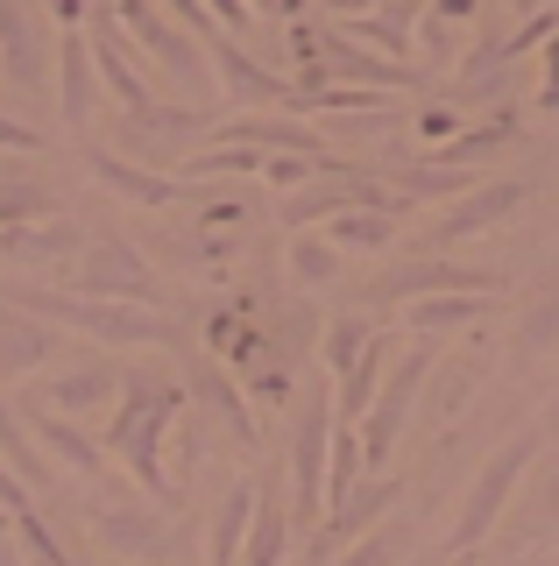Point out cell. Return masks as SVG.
Instances as JSON below:
<instances>
[{"label": "cell", "mask_w": 559, "mask_h": 566, "mask_svg": "<svg viewBox=\"0 0 559 566\" xmlns=\"http://www.w3.org/2000/svg\"><path fill=\"white\" fill-rule=\"evenodd\" d=\"M546 531H552V538H559V489L546 495Z\"/></svg>", "instance_id": "obj_47"}, {"label": "cell", "mask_w": 559, "mask_h": 566, "mask_svg": "<svg viewBox=\"0 0 559 566\" xmlns=\"http://www.w3.org/2000/svg\"><path fill=\"white\" fill-rule=\"evenodd\" d=\"M22 403H43V411H64V418H107L120 403V368L114 361H78L64 368V376H43L36 389H29Z\"/></svg>", "instance_id": "obj_13"}, {"label": "cell", "mask_w": 559, "mask_h": 566, "mask_svg": "<svg viewBox=\"0 0 559 566\" xmlns=\"http://www.w3.org/2000/svg\"><path fill=\"white\" fill-rule=\"evenodd\" d=\"M397 312H404V333H453V326H475V318L496 312V291H432Z\"/></svg>", "instance_id": "obj_25"}, {"label": "cell", "mask_w": 559, "mask_h": 566, "mask_svg": "<svg viewBox=\"0 0 559 566\" xmlns=\"http://www.w3.org/2000/svg\"><path fill=\"white\" fill-rule=\"evenodd\" d=\"M0 149H22V156H29V149H43V135H36V128H29V120H14V114H0Z\"/></svg>", "instance_id": "obj_41"}, {"label": "cell", "mask_w": 559, "mask_h": 566, "mask_svg": "<svg viewBox=\"0 0 559 566\" xmlns=\"http://www.w3.org/2000/svg\"><path fill=\"white\" fill-rule=\"evenodd\" d=\"M510 8H524V14H531V8H546V0H510Z\"/></svg>", "instance_id": "obj_48"}, {"label": "cell", "mask_w": 559, "mask_h": 566, "mask_svg": "<svg viewBox=\"0 0 559 566\" xmlns=\"http://www.w3.org/2000/svg\"><path fill=\"white\" fill-rule=\"evenodd\" d=\"M284 553H291V517H284V503H276V489H262L249 545H241V566H284Z\"/></svg>", "instance_id": "obj_31"}, {"label": "cell", "mask_w": 559, "mask_h": 566, "mask_svg": "<svg viewBox=\"0 0 559 566\" xmlns=\"http://www.w3.org/2000/svg\"><path fill=\"white\" fill-rule=\"evenodd\" d=\"M524 199H531L524 177H482V185H467L461 199H446L440 220H432V255H446L453 241H475V234H488V227H503Z\"/></svg>", "instance_id": "obj_9"}, {"label": "cell", "mask_w": 559, "mask_h": 566, "mask_svg": "<svg viewBox=\"0 0 559 566\" xmlns=\"http://www.w3.org/2000/svg\"><path fill=\"white\" fill-rule=\"evenodd\" d=\"M461 128H467V120L453 114V99H446V106H425V114H418V135H425L432 149H440V142H453V135H461Z\"/></svg>", "instance_id": "obj_39"}, {"label": "cell", "mask_w": 559, "mask_h": 566, "mask_svg": "<svg viewBox=\"0 0 559 566\" xmlns=\"http://www.w3.org/2000/svg\"><path fill=\"white\" fill-rule=\"evenodd\" d=\"M517 347H524V354H546V347H559V291H546L531 312H524Z\"/></svg>", "instance_id": "obj_35"}, {"label": "cell", "mask_w": 559, "mask_h": 566, "mask_svg": "<svg viewBox=\"0 0 559 566\" xmlns=\"http://www.w3.org/2000/svg\"><path fill=\"white\" fill-rule=\"evenodd\" d=\"M99 99V57H93V29H64L57 35V120L85 128Z\"/></svg>", "instance_id": "obj_18"}, {"label": "cell", "mask_w": 559, "mask_h": 566, "mask_svg": "<svg viewBox=\"0 0 559 566\" xmlns=\"http://www.w3.org/2000/svg\"><path fill=\"white\" fill-rule=\"evenodd\" d=\"M255 503H262V489H255V482H234V489L220 495L213 524H205V566H241V545H249Z\"/></svg>", "instance_id": "obj_24"}, {"label": "cell", "mask_w": 559, "mask_h": 566, "mask_svg": "<svg viewBox=\"0 0 559 566\" xmlns=\"http://www.w3.org/2000/svg\"><path fill=\"white\" fill-rule=\"evenodd\" d=\"M538 106L559 114V35H546V50H538Z\"/></svg>", "instance_id": "obj_38"}, {"label": "cell", "mask_w": 559, "mask_h": 566, "mask_svg": "<svg viewBox=\"0 0 559 566\" xmlns=\"http://www.w3.org/2000/svg\"><path fill=\"white\" fill-rule=\"evenodd\" d=\"M184 389L226 424V432H234V447H249V453H255V439H262V432H255V411H249V389L226 376L213 354H191V361H184Z\"/></svg>", "instance_id": "obj_17"}, {"label": "cell", "mask_w": 559, "mask_h": 566, "mask_svg": "<svg viewBox=\"0 0 559 566\" xmlns=\"http://www.w3.org/2000/svg\"><path fill=\"white\" fill-rule=\"evenodd\" d=\"M213 64H220V93L234 99V106H284L291 99V85H284V71H270V64H255L249 50L234 43V35H213Z\"/></svg>", "instance_id": "obj_20"}, {"label": "cell", "mask_w": 559, "mask_h": 566, "mask_svg": "<svg viewBox=\"0 0 559 566\" xmlns=\"http://www.w3.org/2000/svg\"><path fill=\"white\" fill-rule=\"evenodd\" d=\"M93 538L114 559H170L178 553V524L164 510H93Z\"/></svg>", "instance_id": "obj_16"}, {"label": "cell", "mask_w": 559, "mask_h": 566, "mask_svg": "<svg viewBox=\"0 0 559 566\" xmlns=\"http://www.w3.org/2000/svg\"><path fill=\"white\" fill-rule=\"evenodd\" d=\"M446 566H475V559H467V553H453V559H446Z\"/></svg>", "instance_id": "obj_49"}, {"label": "cell", "mask_w": 559, "mask_h": 566, "mask_svg": "<svg viewBox=\"0 0 559 566\" xmlns=\"http://www.w3.org/2000/svg\"><path fill=\"white\" fill-rule=\"evenodd\" d=\"M347 35H355V43H369V50H382V57H397V64H411V43H418V8L411 0H382L376 14H355V22H347Z\"/></svg>", "instance_id": "obj_27"}, {"label": "cell", "mask_w": 559, "mask_h": 566, "mask_svg": "<svg viewBox=\"0 0 559 566\" xmlns=\"http://www.w3.org/2000/svg\"><path fill=\"white\" fill-rule=\"evenodd\" d=\"M57 199H50V185L36 177H0V227H29V220H50Z\"/></svg>", "instance_id": "obj_33"}, {"label": "cell", "mask_w": 559, "mask_h": 566, "mask_svg": "<svg viewBox=\"0 0 559 566\" xmlns=\"http://www.w3.org/2000/svg\"><path fill=\"white\" fill-rule=\"evenodd\" d=\"M334 566H404V531H369V538L347 545Z\"/></svg>", "instance_id": "obj_37"}, {"label": "cell", "mask_w": 559, "mask_h": 566, "mask_svg": "<svg viewBox=\"0 0 559 566\" xmlns=\"http://www.w3.org/2000/svg\"><path fill=\"white\" fill-rule=\"evenodd\" d=\"M432 291H503V276H496V270H482V262L411 255V262H397V270H382V276L369 283V297H376L382 312L411 305V297H432Z\"/></svg>", "instance_id": "obj_10"}, {"label": "cell", "mask_w": 559, "mask_h": 566, "mask_svg": "<svg viewBox=\"0 0 559 566\" xmlns=\"http://www.w3.org/2000/svg\"><path fill=\"white\" fill-rule=\"evenodd\" d=\"M64 270H72V291H85V297H135V305H156L149 255L135 241H120V234H93Z\"/></svg>", "instance_id": "obj_6"}, {"label": "cell", "mask_w": 559, "mask_h": 566, "mask_svg": "<svg viewBox=\"0 0 559 566\" xmlns=\"http://www.w3.org/2000/svg\"><path fill=\"white\" fill-rule=\"evenodd\" d=\"M312 78L376 85V93H418V85H425V71L382 57V50H369V43H355L347 29H319V64H312Z\"/></svg>", "instance_id": "obj_11"}, {"label": "cell", "mask_w": 559, "mask_h": 566, "mask_svg": "<svg viewBox=\"0 0 559 566\" xmlns=\"http://www.w3.org/2000/svg\"><path fill=\"white\" fill-rule=\"evenodd\" d=\"M0 85L50 106V29L36 0H0Z\"/></svg>", "instance_id": "obj_5"}, {"label": "cell", "mask_w": 559, "mask_h": 566, "mask_svg": "<svg viewBox=\"0 0 559 566\" xmlns=\"http://www.w3.org/2000/svg\"><path fill=\"white\" fill-rule=\"evenodd\" d=\"M85 248L78 227L64 220H29V227H0V262H22V270H57Z\"/></svg>", "instance_id": "obj_23"}, {"label": "cell", "mask_w": 559, "mask_h": 566, "mask_svg": "<svg viewBox=\"0 0 559 566\" xmlns=\"http://www.w3.org/2000/svg\"><path fill=\"white\" fill-rule=\"evenodd\" d=\"M510 142H517V114H510V106H496L482 128H461L453 142H440V170H475L482 177V164H488V156H503Z\"/></svg>", "instance_id": "obj_26"}, {"label": "cell", "mask_w": 559, "mask_h": 566, "mask_svg": "<svg viewBox=\"0 0 559 566\" xmlns=\"http://www.w3.org/2000/svg\"><path fill=\"white\" fill-rule=\"evenodd\" d=\"M382 340V333L369 326V318H355V312H340L334 326H326V368H334V376H347V368L361 361V354H369Z\"/></svg>", "instance_id": "obj_34"}, {"label": "cell", "mask_w": 559, "mask_h": 566, "mask_svg": "<svg viewBox=\"0 0 559 566\" xmlns=\"http://www.w3.org/2000/svg\"><path fill=\"white\" fill-rule=\"evenodd\" d=\"M425 382H432L425 347L404 354V361L382 376L369 418H361V453H369V468H390V453H397V439H404V424H411V411H418V397H425Z\"/></svg>", "instance_id": "obj_8"}, {"label": "cell", "mask_w": 559, "mask_h": 566, "mask_svg": "<svg viewBox=\"0 0 559 566\" xmlns=\"http://www.w3.org/2000/svg\"><path fill=\"white\" fill-rule=\"evenodd\" d=\"M184 411V376H170V368H120V403L107 411V447L128 460L135 489L164 495V439L170 424Z\"/></svg>", "instance_id": "obj_1"}, {"label": "cell", "mask_w": 559, "mask_h": 566, "mask_svg": "<svg viewBox=\"0 0 559 566\" xmlns=\"http://www.w3.org/2000/svg\"><path fill=\"white\" fill-rule=\"evenodd\" d=\"M347 206H397V212H404V191L376 185L369 170L326 164V170H319V185H305L298 199L284 206V220H291V227H312V220H334V212H347Z\"/></svg>", "instance_id": "obj_12"}, {"label": "cell", "mask_w": 559, "mask_h": 566, "mask_svg": "<svg viewBox=\"0 0 559 566\" xmlns=\"http://www.w3.org/2000/svg\"><path fill=\"white\" fill-rule=\"evenodd\" d=\"M482 376H488V361H482V354H467V361H453L440 382H425V389H432V411H461V397H467V389H475Z\"/></svg>", "instance_id": "obj_36"}, {"label": "cell", "mask_w": 559, "mask_h": 566, "mask_svg": "<svg viewBox=\"0 0 559 566\" xmlns=\"http://www.w3.org/2000/svg\"><path fill=\"white\" fill-rule=\"evenodd\" d=\"M22 531H14V517H0V566H22Z\"/></svg>", "instance_id": "obj_44"}, {"label": "cell", "mask_w": 559, "mask_h": 566, "mask_svg": "<svg viewBox=\"0 0 559 566\" xmlns=\"http://www.w3.org/2000/svg\"><path fill=\"white\" fill-rule=\"evenodd\" d=\"M326 241L334 248H361V255H382L397 241V206H347L326 220Z\"/></svg>", "instance_id": "obj_28"}, {"label": "cell", "mask_w": 559, "mask_h": 566, "mask_svg": "<svg viewBox=\"0 0 559 566\" xmlns=\"http://www.w3.org/2000/svg\"><path fill=\"white\" fill-rule=\"evenodd\" d=\"M85 170H93L114 199H128V206H143V212H170V206L191 199V177H164V170H149V164L114 156V149H85Z\"/></svg>", "instance_id": "obj_15"}, {"label": "cell", "mask_w": 559, "mask_h": 566, "mask_svg": "<svg viewBox=\"0 0 559 566\" xmlns=\"http://www.w3.org/2000/svg\"><path fill=\"white\" fill-rule=\"evenodd\" d=\"M114 22L128 29L135 43H143L149 57L184 85V93H205V43L178 22V14H156L149 0H114Z\"/></svg>", "instance_id": "obj_7"}, {"label": "cell", "mask_w": 559, "mask_h": 566, "mask_svg": "<svg viewBox=\"0 0 559 566\" xmlns=\"http://www.w3.org/2000/svg\"><path fill=\"white\" fill-rule=\"evenodd\" d=\"M93 57H99V85H107V99L120 106V114H149V106H156V85L143 78V64L128 57L120 22H99L93 29Z\"/></svg>", "instance_id": "obj_21"}, {"label": "cell", "mask_w": 559, "mask_h": 566, "mask_svg": "<svg viewBox=\"0 0 559 566\" xmlns=\"http://www.w3.org/2000/svg\"><path fill=\"white\" fill-rule=\"evenodd\" d=\"M164 8L178 14V22L199 35V43H213V35H220V22H213V8H205V0H164Z\"/></svg>", "instance_id": "obj_40"}, {"label": "cell", "mask_w": 559, "mask_h": 566, "mask_svg": "<svg viewBox=\"0 0 559 566\" xmlns=\"http://www.w3.org/2000/svg\"><path fill=\"white\" fill-rule=\"evenodd\" d=\"M531 460H538V432H517L503 453H488V460H482V474L467 482L461 510H453V531H446V545H453V553H475L488 531H496L503 503L517 495V482H524V468H531Z\"/></svg>", "instance_id": "obj_3"}, {"label": "cell", "mask_w": 559, "mask_h": 566, "mask_svg": "<svg viewBox=\"0 0 559 566\" xmlns=\"http://www.w3.org/2000/svg\"><path fill=\"white\" fill-rule=\"evenodd\" d=\"M0 460H8V468L22 474L29 489H43V482H50V460H43V447H36V432L14 418V403H8V397H0Z\"/></svg>", "instance_id": "obj_32"}, {"label": "cell", "mask_w": 559, "mask_h": 566, "mask_svg": "<svg viewBox=\"0 0 559 566\" xmlns=\"http://www.w3.org/2000/svg\"><path fill=\"white\" fill-rule=\"evenodd\" d=\"M14 305H29L36 318H50L57 333H78V340L99 347H170L178 326H170L156 305H135V297H85V291H36V283H0Z\"/></svg>", "instance_id": "obj_2"}, {"label": "cell", "mask_w": 559, "mask_h": 566, "mask_svg": "<svg viewBox=\"0 0 559 566\" xmlns=\"http://www.w3.org/2000/svg\"><path fill=\"white\" fill-rule=\"evenodd\" d=\"M390 510H397V482H361L347 503H334V517H319V531H312V545H305V566H326L340 545L369 538Z\"/></svg>", "instance_id": "obj_14"}, {"label": "cell", "mask_w": 559, "mask_h": 566, "mask_svg": "<svg viewBox=\"0 0 559 566\" xmlns=\"http://www.w3.org/2000/svg\"><path fill=\"white\" fill-rule=\"evenodd\" d=\"M284 270H291V291H334V276H340V248L326 241V234H291L284 248Z\"/></svg>", "instance_id": "obj_29"}, {"label": "cell", "mask_w": 559, "mask_h": 566, "mask_svg": "<svg viewBox=\"0 0 559 566\" xmlns=\"http://www.w3.org/2000/svg\"><path fill=\"white\" fill-rule=\"evenodd\" d=\"M382 368H390V333H382V340L340 376V403H334L340 424H361V418H369V403H376V389H382Z\"/></svg>", "instance_id": "obj_30"}, {"label": "cell", "mask_w": 559, "mask_h": 566, "mask_svg": "<svg viewBox=\"0 0 559 566\" xmlns=\"http://www.w3.org/2000/svg\"><path fill=\"white\" fill-rule=\"evenodd\" d=\"M334 424H340V411L326 403V382H312L298 397V424H291V503H298V517H319V510H326Z\"/></svg>", "instance_id": "obj_4"}, {"label": "cell", "mask_w": 559, "mask_h": 566, "mask_svg": "<svg viewBox=\"0 0 559 566\" xmlns=\"http://www.w3.org/2000/svg\"><path fill=\"white\" fill-rule=\"evenodd\" d=\"M205 8H213L226 29H249V22H255V8H249V0H205Z\"/></svg>", "instance_id": "obj_43"}, {"label": "cell", "mask_w": 559, "mask_h": 566, "mask_svg": "<svg viewBox=\"0 0 559 566\" xmlns=\"http://www.w3.org/2000/svg\"><path fill=\"white\" fill-rule=\"evenodd\" d=\"M64 347V333L36 318L29 305H14L8 291H0V376H36L50 354Z\"/></svg>", "instance_id": "obj_19"}, {"label": "cell", "mask_w": 559, "mask_h": 566, "mask_svg": "<svg viewBox=\"0 0 559 566\" xmlns=\"http://www.w3.org/2000/svg\"><path fill=\"white\" fill-rule=\"evenodd\" d=\"M29 432H36V447L57 460V468H72L85 474V482H99L107 474V460H99V439L85 432L78 418H64V411H43V403H29Z\"/></svg>", "instance_id": "obj_22"}, {"label": "cell", "mask_w": 559, "mask_h": 566, "mask_svg": "<svg viewBox=\"0 0 559 566\" xmlns=\"http://www.w3.org/2000/svg\"><path fill=\"white\" fill-rule=\"evenodd\" d=\"M255 14H276V22H305V8L312 0H249Z\"/></svg>", "instance_id": "obj_42"}, {"label": "cell", "mask_w": 559, "mask_h": 566, "mask_svg": "<svg viewBox=\"0 0 559 566\" xmlns=\"http://www.w3.org/2000/svg\"><path fill=\"white\" fill-rule=\"evenodd\" d=\"M369 8H382V0H326V14H334V22H355V14H369Z\"/></svg>", "instance_id": "obj_45"}, {"label": "cell", "mask_w": 559, "mask_h": 566, "mask_svg": "<svg viewBox=\"0 0 559 566\" xmlns=\"http://www.w3.org/2000/svg\"><path fill=\"white\" fill-rule=\"evenodd\" d=\"M432 14H446V22H467V14H475V0H432Z\"/></svg>", "instance_id": "obj_46"}]
</instances>
